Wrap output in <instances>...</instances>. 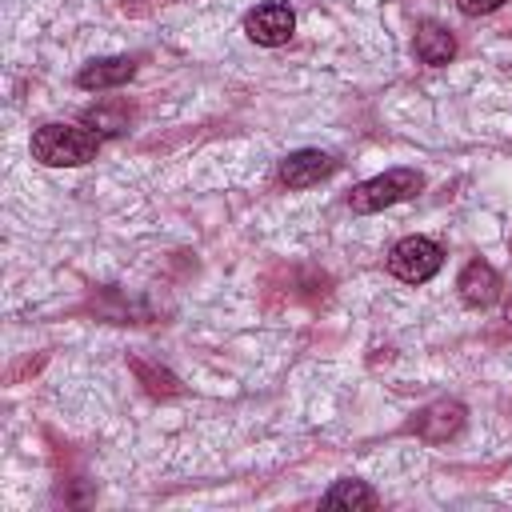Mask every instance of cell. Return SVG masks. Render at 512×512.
<instances>
[{
    "mask_svg": "<svg viewBox=\"0 0 512 512\" xmlns=\"http://www.w3.org/2000/svg\"><path fill=\"white\" fill-rule=\"evenodd\" d=\"M100 152V136L92 128H76V124H44L32 132V156L40 164L52 168H76L96 160Z\"/></svg>",
    "mask_w": 512,
    "mask_h": 512,
    "instance_id": "cell-1",
    "label": "cell"
},
{
    "mask_svg": "<svg viewBox=\"0 0 512 512\" xmlns=\"http://www.w3.org/2000/svg\"><path fill=\"white\" fill-rule=\"evenodd\" d=\"M420 188H424V176H420L416 168H388V172H380V176L356 184V188L348 192V208H352V212H380V208H388V204H400V200L416 196Z\"/></svg>",
    "mask_w": 512,
    "mask_h": 512,
    "instance_id": "cell-2",
    "label": "cell"
},
{
    "mask_svg": "<svg viewBox=\"0 0 512 512\" xmlns=\"http://www.w3.org/2000/svg\"><path fill=\"white\" fill-rule=\"evenodd\" d=\"M440 264H444V252H440V244L428 240V236H404V240L388 252V272H392L396 280H404V284H424V280H432V276L440 272Z\"/></svg>",
    "mask_w": 512,
    "mask_h": 512,
    "instance_id": "cell-3",
    "label": "cell"
},
{
    "mask_svg": "<svg viewBox=\"0 0 512 512\" xmlns=\"http://www.w3.org/2000/svg\"><path fill=\"white\" fill-rule=\"evenodd\" d=\"M244 32H248V40L264 44V48H280V44L292 40L296 16H292V8L284 0H268V4H256L244 16Z\"/></svg>",
    "mask_w": 512,
    "mask_h": 512,
    "instance_id": "cell-4",
    "label": "cell"
},
{
    "mask_svg": "<svg viewBox=\"0 0 512 512\" xmlns=\"http://www.w3.org/2000/svg\"><path fill=\"white\" fill-rule=\"evenodd\" d=\"M460 428H464V404L460 400H436V404L420 408L416 420H412V432L424 436L428 444H444Z\"/></svg>",
    "mask_w": 512,
    "mask_h": 512,
    "instance_id": "cell-5",
    "label": "cell"
},
{
    "mask_svg": "<svg viewBox=\"0 0 512 512\" xmlns=\"http://www.w3.org/2000/svg\"><path fill=\"white\" fill-rule=\"evenodd\" d=\"M332 172H336V160H332L328 152H320V148H300V152H292V156L280 164V180H284L288 188L320 184V180L332 176Z\"/></svg>",
    "mask_w": 512,
    "mask_h": 512,
    "instance_id": "cell-6",
    "label": "cell"
},
{
    "mask_svg": "<svg viewBox=\"0 0 512 512\" xmlns=\"http://www.w3.org/2000/svg\"><path fill=\"white\" fill-rule=\"evenodd\" d=\"M456 288H460V300H464L468 308H488V304L496 300V292H500V276H496L492 264L472 260V264H464Z\"/></svg>",
    "mask_w": 512,
    "mask_h": 512,
    "instance_id": "cell-7",
    "label": "cell"
},
{
    "mask_svg": "<svg viewBox=\"0 0 512 512\" xmlns=\"http://www.w3.org/2000/svg\"><path fill=\"white\" fill-rule=\"evenodd\" d=\"M136 72V64L128 56H108V60H92L80 68L76 84L88 88V92H100V88H116V84H128Z\"/></svg>",
    "mask_w": 512,
    "mask_h": 512,
    "instance_id": "cell-8",
    "label": "cell"
},
{
    "mask_svg": "<svg viewBox=\"0 0 512 512\" xmlns=\"http://www.w3.org/2000/svg\"><path fill=\"white\" fill-rule=\"evenodd\" d=\"M416 56H420L424 64H448V60L456 56L452 32H448L444 24H436V20H424V24L416 28Z\"/></svg>",
    "mask_w": 512,
    "mask_h": 512,
    "instance_id": "cell-9",
    "label": "cell"
},
{
    "mask_svg": "<svg viewBox=\"0 0 512 512\" xmlns=\"http://www.w3.org/2000/svg\"><path fill=\"white\" fill-rule=\"evenodd\" d=\"M324 508H376V492L364 484V480H336L328 492H324Z\"/></svg>",
    "mask_w": 512,
    "mask_h": 512,
    "instance_id": "cell-10",
    "label": "cell"
},
{
    "mask_svg": "<svg viewBox=\"0 0 512 512\" xmlns=\"http://www.w3.org/2000/svg\"><path fill=\"white\" fill-rule=\"evenodd\" d=\"M84 124H92V132H96V128H100V132H124V128H128L124 116L112 112V108H92V112L84 116Z\"/></svg>",
    "mask_w": 512,
    "mask_h": 512,
    "instance_id": "cell-11",
    "label": "cell"
},
{
    "mask_svg": "<svg viewBox=\"0 0 512 512\" xmlns=\"http://www.w3.org/2000/svg\"><path fill=\"white\" fill-rule=\"evenodd\" d=\"M464 16H484V12H496L504 0H456Z\"/></svg>",
    "mask_w": 512,
    "mask_h": 512,
    "instance_id": "cell-12",
    "label": "cell"
},
{
    "mask_svg": "<svg viewBox=\"0 0 512 512\" xmlns=\"http://www.w3.org/2000/svg\"><path fill=\"white\" fill-rule=\"evenodd\" d=\"M504 324H508V332H512V300L504 304Z\"/></svg>",
    "mask_w": 512,
    "mask_h": 512,
    "instance_id": "cell-13",
    "label": "cell"
}]
</instances>
